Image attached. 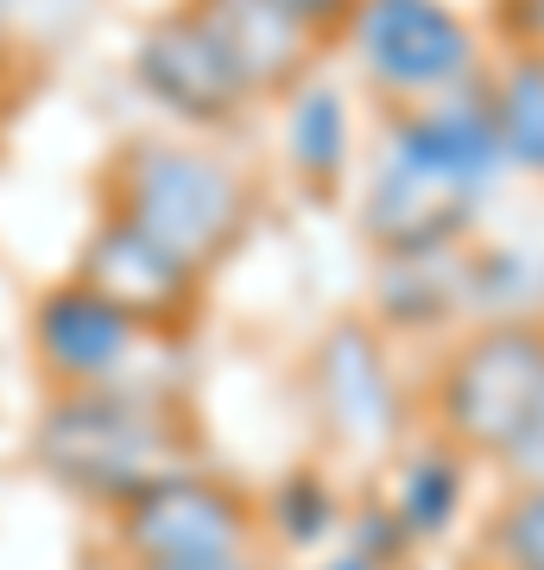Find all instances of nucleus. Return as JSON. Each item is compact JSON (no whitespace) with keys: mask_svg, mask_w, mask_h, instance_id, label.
Instances as JSON below:
<instances>
[{"mask_svg":"<svg viewBox=\"0 0 544 570\" xmlns=\"http://www.w3.org/2000/svg\"><path fill=\"white\" fill-rule=\"evenodd\" d=\"M101 216H121L197 273H216L254 228V184L209 146L133 134L101 165Z\"/></svg>","mask_w":544,"mask_h":570,"instance_id":"nucleus-1","label":"nucleus"},{"mask_svg":"<svg viewBox=\"0 0 544 570\" xmlns=\"http://www.w3.org/2000/svg\"><path fill=\"white\" fill-rule=\"evenodd\" d=\"M32 463L89 508L115 513L171 469H190V425L171 400L133 387L51 393L32 425Z\"/></svg>","mask_w":544,"mask_h":570,"instance_id":"nucleus-2","label":"nucleus"},{"mask_svg":"<svg viewBox=\"0 0 544 570\" xmlns=\"http://www.w3.org/2000/svg\"><path fill=\"white\" fill-rule=\"evenodd\" d=\"M424 425L501 475L544 444V317L468 324L424 381Z\"/></svg>","mask_w":544,"mask_h":570,"instance_id":"nucleus-3","label":"nucleus"},{"mask_svg":"<svg viewBox=\"0 0 544 570\" xmlns=\"http://www.w3.org/2000/svg\"><path fill=\"white\" fill-rule=\"evenodd\" d=\"M108 539H115V564L127 570L228 564V558H254L260 508L235 482L190 463L108 513Z\"/></svg>","mask_w":544,"mask_h":570,"instance_id":"nucleus-4","label":"nucleus"},{"mask_svg":"<svg viewBox=\"0 0 544 570\" xmlns=\"http://www.w3.org/2000/svg\"><path fill=\"white\" fill-rule=\"evenodd\" d=\"M343 39L386 108L431 102L475 77V26L449 0H362Z\"/></svg>","mask_w":544,"mask_h":570,"instance_id":"nucleus-5","label":"nucleus"},{"mask_svg":"<svg viewBox=\"0 0 544 570\" xmlns=\"http://www.w3.org/2000/svg\"><path fill=\"white\" fill-rule=\"evenodd\" d=\"M77 279L89 292H101L140 336L178 343L184 330L202 317L209 273H197L190 261H178L171 247H159L152 235H140L121 216H96V228L77 247Z\"/></svg>","mask_w":544,"mask_h":570,"instance_id":"nucleus-6","label":"nucleus"},{"mask_svg":"<svg viewBox=\"0 0 544 570\" xmlns=\"http://www.w3.org/2000/svg\"><path fill=\"white\" fill-rule=\"evenodd\" d=\"M310 400L329 438L348 450H399L412 400L399 393L386 330L374 317H336L310 348Z\"/></svg>","mask_w":544,"mask_h":570,"instance_id":"nucleus-7","label":"nucleus"},{"mask_svg":"<svg viewBox=\"0 0 544 570\" xmlns=\"http://www.w3.org/2000/svg\"><path fill=\"white\" fill-rule=\"evenodd\" d=\"M133 82L146 89V102H159L171 121L202 127V134L235 127L254 108L241 70L228 63L222 45L209 39V26L190 13V0L165 7L159 20L140 26V39H133Z\"/></svg>","mask_w":544,"mask_h":570,"instance_id":"nucleus-8","label":"nucleus"},{"mask_svg":"<svg viewBox=\"0 0 544 570\" xmlns=\"http://www.w3.org/2000/svg\"><path fill=\"white\" fill-rule=\"evenodd\" d=\"M475 209H482V190L431 171V165L405 159L386 146L374 178L362 190V209H355V228L374 261L386 254H424V247H449L475 235Z\"/></svg>","mask_w":544,"mask_h":570,"instance_id":"nucleus-9","label":"nucleus"},{"mask_svg":"<svg viewBox=\"0 0 544 570\" xmlns=\"http://www.w3.org/2000/svg\"><path fill=\"white\" fill-rule=\"evenodd\" d=\"M26 336H32V362L51 381V393L115 387L127 374V362H133V343H140V330L127 324L101 292H89L77 273L44 285L32 298Z\"/></svg>","mask_w":544,"mask_h":570,"instance_id":"nucleus-10","label":"nucleus"},{"mask_svg":"<svg viewBox=\"0 0 544 570\" xmlns=\"http://www.w3.org/2000/svg\"><path fill=\"white\" fill-rule=\"evenodd\" d=\"M190 13L228 51L254 102H291L329 51V32H317L279 0H190Z\"/></svg>","mask_w":544,"mask_h":570,"instance_id":"nucleus-11","label":"nucleus"},{"mask_svg":"<svg viewBox=\"0 0 544 570\" xmlns=\"http://www.w3.org/2000/svg\"><path fill=\"white\" fill-rule=\"evenodd\" d=\"M367 317L386 336H437L475 324V235L424 254H386L367 279Z\"/></svg>","mask_w":544,"mask_h":570,"instance_id":"nucleus-12","label":"nucleus"},{"mask_svg":"<svg viewBox=\"0 0 544 570\" xmlns=\"http://www.w3.org/2000/svg\"><path fill=\"white\" fill-rule=\"evenodd\" d=\"M468 482H475V463H468L456 444H444L437 431H424V438L393 450L380 501L393 508V520L412 532V546H431V539H444V532L463 520Z\"/></svg>","mask_w":544,"mask_h":570,"instance_id":"nucleus-13","label":"nucleus"},{"mask_svg":"<svg viewBox=\"0 0 544 570\" xmlns=\"http://www.w3.org/2000/svg\"><path fill=\"white\" fill-rule=\"evenodd\" d=\"M285 159L317 197H329L355 165V121L348 102L329 82H304L298 96L285 102Z\"/></svg>","mask_w":544,"mask_h":570,"instance_id":"nucleus-14","label":"nucleus"},{"mask_svg":"<svg viewBox=\"0 0 544 570\" xmlns=\"http://www.w3.org/2000/svg\"><path fill=\"white\" fill-rule=\"evenodd\" d=\"M487 108H494V134L513 171L544 178V58L520 51L487 77Z\"/></svg>","mask_w":544,"mask_h":570,"instance_id":"nucleus-15","label":"nucleus"},{"mask_svg":"<svg viewBox=\"0 0 544 570\" xmlns=\"http://www.w3.org/2000/svg\"><path fill=\"white\" fill-rule=\"evenodd\" d=\"M260 520L273 527V539L291 551H317L329 532L343 527V501H336V489H329V475L323 469H291V475H279L273 489H266L260 501Z\"/></svg>","mask_w":544,"mask_h":570,"instance_id":"nucleus-16","label":"nucleus"},{"mask_svg":"<svg viewBox=\"0 0 544 570\" xmlns=\"http://www.w3.org/2000/svg\"><path fill=\"white\" fill-rule=\"evenodd\" d=\"M487 570H544V482H506L475 539Z\"/></svg>","mask_w":544,"mask_h":570,"instance_id":"nucleus-17","label":"nucleus"},{"mask_svg":"<svg viewBox=\"0 0 544 570\" xmlns=\"http://www.w3.org/2000/svg\"><path fill=\"white\" fill-rule=\"evenodd\" d=\"M279 7H291L298 20H310L317 32H329V39H336V32L355 20V7H362V0H279Z\"/></svg>","mask_w":544,"mask_h":570,"instance_id":"nucleus-18","label":"nucleus"},{"mask_svg":"<svg viewBox=\"0 0 544 570\" xmlns=\"http://www.w3.org/2000/svg\"><path fill=\"white\" fill-rule=\"evenodd\" d=\"M506 482H544V444H532L520 463L506 469Z\"/></svg>","mask_w":544,"mask_h":570,"instance_id":"nucleus-19","label":"nucleus"},{"mask_svg":"<svg viewBox=\"0 0 544 570\" xmlns=\"http://www.w3.org/2000/svg\"><path fill=\"white\" fill-rule=\"evenodd\" d=\"M317 570H386V564H374V558H362V551H329V558H323V564Z\"/></svg>","mask_w":544,"mask_h":570,"instance_id":"nucleus-20","label":"nucleus"},{"mask_svg":"<svg viewBox=\"0 0 544 570\" xmlns=\"http://www.w3.org/2000/svg\"><path fill=\"white\" fill-rule=\"evenodd\" d=\"M7 7H13V0H0V70H7V58H13V26H7Z\"/></svg>","mask_w":544,"mask_h":570,"instance_id":"nucleus-21","label":"nucleus"},{"mask_svg":"<svg viewBox=\"0 0 544 570\" xmlns=\"http://www.w3.org/2000/svg\"><path fill=\"white\" fill-rule=\"evenodd\" d=\"M178 570H254V558H228V564H178Z\"/></svg>","mask_w":544,"mask_h":570,"instance_id":"nucleus-22","label":"nucleus"}]
</instances>
